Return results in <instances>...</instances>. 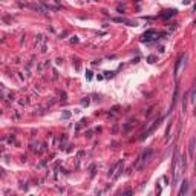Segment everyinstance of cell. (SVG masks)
<instances>
[{
	"instance_id": "obj_1",
	"label": "cell",
	"mask_w": 196,
	"mask_h": 196,
	"mask_svg": "<svg viewBox=\"0 0 196 196\" xmlns=\"http://www.w3.org/2000/svg\"><path fill=\"white\" fill-rule=\"evenodd\" d=\"M153 35H156V31H155V29H150V31H147L146 34L143 35V41H147V40H152V38H155Z\"/></svg>"
},
{
	"instance_id": "obj_2",
	"label": "cell",
	"mask_w": 196,
	"mask_h": 196,
	"mask_svg": "<svg viewBox=\"0 0 196 196\" xmlns=\"http://www.w3.org/2000/svg\"><path fill=\"white\" fill-rule=\"evenodd\" d=\"M193 150H195V138L190 139V147H188V152H190V158H193Z\"/></svg>"
},
{
	"instance_id": "obj_3",
	"label": "cell",
	"mask_w": 196,
	"mask_h": 196,
	"mask_svg": "<svg viewBox=\"0 0 196 196\" xmlns=\"http://www.w3.org/2000/svg\"><path fill=\"white\" fill-rule=\"evenodd\" d=\"M165 12H167V14H162V17H165V19H167V17H170V15H175V14H176V9H172V11H165Z\"/></svg>"
},
{
	"instance_id": "obj_4",
	"label": "cell",
	"mask_w": 196,
	"mask_h": 196,
	"mask_svg": "<svg viewBox=\"0 0 196 196\" xmlns=\"http://www.w3.org/2000/svg\"><path fill=\"white\" fill-rule=\"evenodd\" d=\"M155 60H156V57H155V55H150V57L147 58V61H149V63H155Z\"/></svg>"
},
{
	"instance_id": "obj_5",
	"label": "cell",
	"mask_w": 196,
	"mask_h": 196,
	"mask_svg": "<svg viewBox=\"0 0 196 196\" xmlns=\"http://www.w3.org/2000/svg\"><path fill=\"white\" fill-rule=\"evenodd\" d=\"M188 2H190V0H184V3H188Z\"/></svg>"
}]
</instances>
